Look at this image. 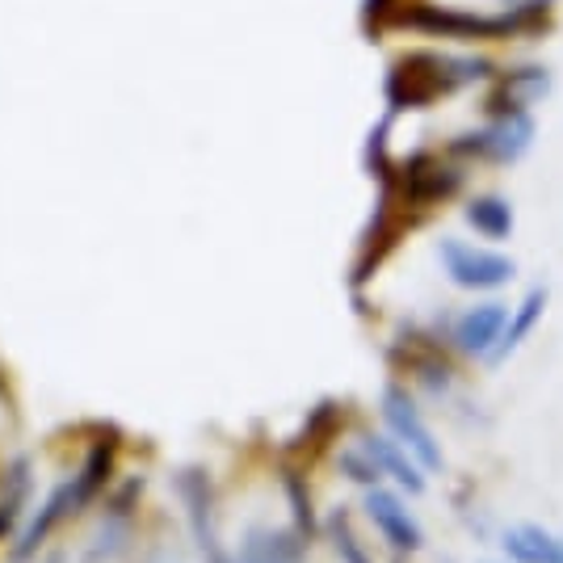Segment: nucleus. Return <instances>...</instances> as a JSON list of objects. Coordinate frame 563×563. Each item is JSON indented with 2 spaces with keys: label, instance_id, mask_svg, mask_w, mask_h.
Returning <instances> with one entry per match:
<instances>
[{
  "label": "nucleus",
  "instance_id": "obj_1",
  "mask_svg": "<svg viewBox=\"0 0 563 563\" xmlns=\"http://www.w3.org/2000/svg\"><path fill=\"white\" fill-rule=\"evenodd\" d=\"M110 475H114V442H97V446H89L85 463L71 471L64 484H55V493L22 521L18 542H13V563L34 560V551L47 542V534H55L68 517H80L93 505Z\"/></svg>",
  "mask_w": 563,
  "mask_h": 563
},
{
  "label": "nucleus",
  "instance_id": "obj_6",
  "mask_svg": "<svg viewBox=\"0 0 563 563\" xmlns=\"http://www.w3.org/2000/svg\"><path fill=\"white\" fill-rule=\"evenodd\" d=\"M366 514H371V521L378 526V534L391 542L396 551H421V521L412 517V509L399 500L391 488H366Z\"/></svg>",
  "mask_w": 563,
  "mask_h": 563
},
{
  "label": "nucleus",
  "instance_id": "obj_2",
  "mask_svg": "<svg viewBox=\"0 0 563 563\" xmlns=\"http://www.w3.org/2000/svg\"><path fill=\"white\" fill-rule=\"evenodd\" d=\"M378 408H383V421H387V429H391V438H396L399 446L408 450L424 471L446 467L442 442L433 438V429L424 424V417L417 412V404H412V396H408L404 387H387V391L378 396Z\"/></svg>",
  "mask_w": 563,
  "mask_h": 563
},
{
  "label": "nucleus",
  "instance_id": "obj_17",
  "mask_svg": "<svg viewBox=\"0 0 563 563\" xmlns=\"http://www.w3.org/2000/svg\"><path fill=\"white\" fill-rule=\"evenodd\" d=\"M286 488H290V505H295V514H299V526L311 530L316 521H311V505H307V496H303V484H299V479H290Z\"/></svg>",
  "mask_w": 563,
  "mask_h": 563
},
{
  "label": "nucleus",
  "instance_id": "obj_5",
  "mask_svg": "<svg viewBox=\"0 0 563 563\" xmlns=\"http://www.w3.org/2000/svg\"><path fill=\"white\" fill-rule=\"evenodd\" d=\"M530 140H534V118L526 114V110H517V114L496 118L488 131L463 135L454 147H459V152H479V156H488V161H517V156L530 147Z\"/></svg>",
  "mask_w": 563,
  "mask_h": 563
},
{
  "label": "nucleus",
  "instance_id": "obj_7",
  "mask_svg": "<svg viewBox=\"0 0 563 563\" xmlns=\"http://www.w3.org/2000/svg\"><path fill=\"white\" fill-rule=\"evenodd\" d=\"M362 450L371 454L378 479H391L399 493H417V496L424 493L421 463H417L408 450L399 446L396 438H383V433H362Z\"/></svg>",
  "mask_w": 563,
  "mask_h": 563
},
{
  "label": "nucleus",
  "instance_id": "obj_11",
  "mask_svg": "<svg viewBox=\"0 0 563 563\" xmlns=\"http://www.w3.org/2000/svg\"><path fill=\"white\" fill-rule=\"evenodd\" d=\"M34 493V471L25 459H18L9 475H4V484H0V539H9L13 530H22L25 521V500Z\"/></svg>",
  "mask_w": 563,
  "mask_h": 563
},
{
  "label": "nucleus",
  "instance_id": "obj_4",
  "mask_svg": "<svg viewBox=\"0 0 563 563\" xmlns=\"http://www.w3.org/2000/svg\"><path fill=\"white\" fill-rule=\"evenodd\" d=\"M404 25H417L424 34H454V38H479V34H505L521 22V13H509V18H479V13H463V9H433V4H412L404 18Z\"/></svg>",
  "mask_w": 563,
  "mask_h": 563
},
{
  "label": "nucleus",
  "instance_id": "obj_10",
  "mask_svg": "<svg viewBox=\"0 0 563 563\" xmlns=\"http://www.w3.org/2000/svg\"><path fill=\"white\" fill-rule=\"evenodd\" d=\"M459 189V173L438 161H408V173H404V194L412 202H438V198H450Z\"/></svg>",
  "mask_w": 563,
  "mask_h": 563
},
{
  "label": "nucleus",
  "instance_id": "obj_16",
  "mask_svg": "<svg viewBox=\"0 0 563 563\" xmlns=\"http://www.w3.org/2000/svg\"><path fill=\"white\" fill-rule=\"evenodd\" d=\"M341 471H345V475H353L362 488H378V471H375V463H371V454H366L362 446L341 454Z\"/></svg>",
  "mask_w": 563,
  "mask_h": 563
},
{
  "label": "nucleus",
  "instance_id": "obj_9",
  "mask_svg": "<svg viewBox=\"0 0 563 563\" xmlns=\"http://www.w3.org/2000/svg\"><path fill=\"white\" fill-rule=\"evenodd\" d=\"M505 324H509L505 303H479V307H471V311L459 316V324H454V341H459V350L463 353L479 357V353H488V350L500 345Z\"/></svg>",
  "mask_w": 563,
  "mask_h": 563
},
{
  "label": "nucleus",
  "instance_id": "obj_14",
  "mask_svg": "<svg viewBox=\"0 0 563 563\" xmlns=\"http://www.w3.org/2000/svg\"><path fill=\"white\" fill-rule=\"evenodd\" d=\"M542 307H547V286H534L530 295H526V303L517 307V316L505 324V336H500V345L493 350V357H509V353L517 350V341L526 336V332L539 324Z\"/></svg>",
  "mask_w": 563,
  "mask_h": 563
},
{
  "label": "nucleus",
  "instance_id": "obj_3",
  "mask_svg": "<svg viewBox=\"0 0 563 563\" xmlns=\"http://www.w3.org/2000/svg\"><path fill=\"white\" fill-rule=\"evenodd\" d=\"M438 257L446 265L450 282H459L463 290H496L514 278V261L493 253V249L463 244V240H442Z\"/></svg>",
  "mask_w": 563,
  "mask_h": 563
},
{
  "label": "nucleus",
  "instance_id": "obj_8",
  "mask_svg": "<svg viewBox=\"0 0 563 563\" xmlns=\"http://www.w3.org/2000/svg\"><path fill=\"white\" fill-rule=\"evenodd\" d=\"M235 563H307L303 539L282 526H253L244 530L240 547L232 551Z\"/></svg>",
  "mask_w": 563,
  "mask_h": 563
},
{
  "label": "nucleus",
  "instance_id": "obj_15",
  "mask_svg": "<svg viewBox=\"0 0 563 563\" xmlns=\"http://www.w3.org/2000/svg\"><path fill=\"white\" fill-rule=\"evenodd\" d=\"M329 534H332V542H336V551H341V560L345 563H371V555L362 551V542H357V534H353V526H350V517L345 514L329 517Z\"/></svg>",
  "mask_w": 563,
  "mask_h": 563
},
{
  "label": "nucleus",
  "instance_id": "obj_12",
  "mask_svg": "<svg viewBox=\"0 0 563 563\" xmlns=\"http://www.w3.org/2000/svg\"><path fill=\"white\" fill-rule=\"evenodd\" d=\"M505 551H509L517 563H563V542L551 539L539 526L505 530Z\"/></svg>",
  "mask_w": 563,
  "mask_h": 563
},
{
  "label": "nucleus",
  "instance_id": "obj_13",
  "mask_svg": "<svg viewBox=\"0 0 563 563\" xmlns=\"http://www.w3.org/2000/svg\"><path fill=\"white\" fill-rule=\"evenodd\" d=\"M467 223L475 232L488 235V240H500V235L514 232V207L505 198H496V194H484L467 207Z\"/></svg>",
  "mask_w": 563,
  "mask_h": 563
}]
</instances>
